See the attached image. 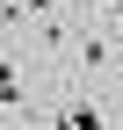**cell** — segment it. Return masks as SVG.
Here are the masks:
<instances>
[]
</instances>
